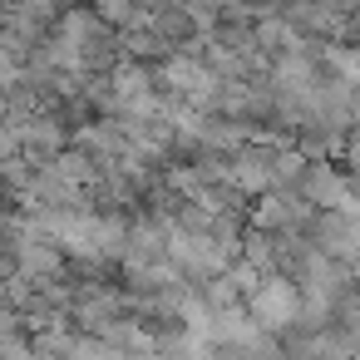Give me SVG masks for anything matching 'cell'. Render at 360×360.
Returning a JSON list of instances; mask_svg holds the SVG:
<instances>
[{
	"label": "cell",
	"instance_id": "cell-1",
	"mask_svg": "<svg viewBox=\"0 0 360 360\" xmlns=\"http://www.w3.org/2000/svg\"><path fill=\"white\" fill-rule=\"evenodd\" d=\"M242 306H247V316H252L266 335L301 326V291H296V281H291L286 271H262V276L252 281V291L242 296Z\"/></svg>",
	"mask_w": 360,
	"mask_h": 360
}]
</instances>
